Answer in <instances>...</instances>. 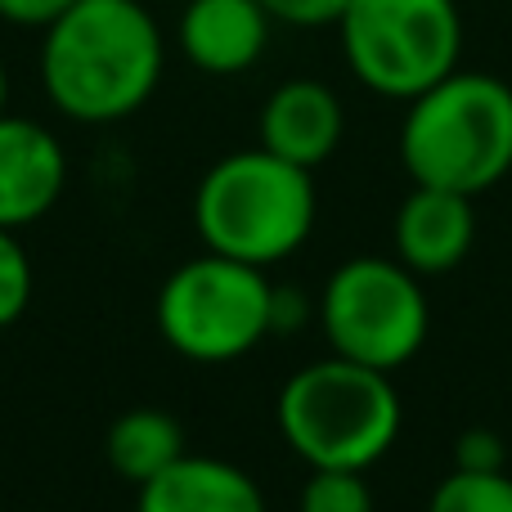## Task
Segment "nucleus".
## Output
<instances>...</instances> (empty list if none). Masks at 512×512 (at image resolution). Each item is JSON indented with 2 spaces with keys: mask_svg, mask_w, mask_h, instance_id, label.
Instances as JSON below:
<instances>
[{
  "mask_svg": "<svg viewBox=\"0 0 512 512\" xmlns=\"http://www.w3.org/2000/svg\"><path fill=\"white\" fill-rule=\"evenodd\" d=\"M162 63V27L140 0H77L41 32L45 99L81 126L140 113L162 81Z\"/></svg>",
  "mask_w": 512,
  "mask_h": 512,
  "instance_id": "obj_1",
  "label": "nucleus"
},
{
  "mask_svg": "<svg viewBox=\"0 0 512 512\" xmlns=\"http://www.w3.org/2000/svg\"><path fill=\"white\" fill-rule=\"evenodd\" d=\"M400 162L414 185L468 198L495 189L512 171V86L495 72L459 68L409 99Z\"/></svg>",
  "mask_w": 512,
  "mask_h": 512,
  "instance_id": "obj_2",
  "label": "nucleus"
},
{
  "mask_svg": "<svg viewBox=\"0 0 512 512\" xmlns=\"http://www.w3.org/2000/svg\"><path fill=\"white\" fill-rule=\"evenodd\" d=\"M279 432L301 463L337 472H369L391 454L405 423L391 373L324 355L297 369L279 391Z\"/></svg>",
  "mask_w": 512,
  "mask_h": 512,
  "instance_id": "obj_3",
  "label": "nucleus"
},
{
  "mask_svg": "<svg viewBox=\"0 0 512 512\" xmlns=\"http://www.w3.org/2000/svg\"><path fill=\"white\" fill-rule=\"evenodd\" d=\"M315 212V176L261 144L221 158L194 189V230L203 248L261 270L288 261L310 239Z\"/></svg>",
  "mask_w": 512,
  "mask_h": 512,
  "instance_id": "obj_4",
  "label": "nucleus"
},
{
  "mask_svg": "<svg viewBox=\"0 0 512 512\" xmlns=\"http://www.w3.org/2000/svg\"><path fill=\"white\" fill-rule=\"evenodd\" d=\"M337 36L355 81L400 104L459 72L463 59L459 0H346Z\"/></svg>",
  "mask_w": 512,
  "mask_h": 512,
  "instance_id": "obj_5",
  "label": "nucleus"
},
{
  "mask_svg": "<svg viewBox=\"0 0 512 512\" xmlns=\"http://www.w3.org/2000/svg\"><path fill=\"white\" fill-rule=\"evenodd\" d=\"M274 283L261 265L203 252L176 265L158 292V333L194 364H230L274 333Z\"/></svg>",
  "mask_w": 512,
  "mask_h": 512,
  "instance_id": "obj_6",
  "label": "nucleus"
},
{
  "mask_svg": "<svg viewBox=\"0 0 512 512\" xmlns=\"http://www.w3.org/2000/svg\"><path fill=\"white\" fill-rule=\"evenodd\" d=\"M319 328L342 360L396 373L423 351L432 310L409 265L396 256H351L328 274L319 292Z\"/></svg>",
  "mask_w": 512,
  "mask_h": 512,
  "instance_id": "obj_7",
  "label": "nucleus"
},
{
  "mask_svg": "<svg viewBox=\"0 0 512 512\" xmlns=\"http://www.w3.org/2000/svg\"><path fill=\"white\" fill-rule=\"evenodd\" d=\"M68 189L59 135L32 117L0 113V230L36 225Z\"/></svg>",
  "mask_w": 512,
  "mask_h": 512,
  "instance_id": "obj_8",
  "label": "nucleus"
},
{
  "mask_svg": "<svg viewBox=\"0 0 512 512\" xmlns=\"http://www.w3.org/2000/svg\"><path fill=\"white\" fill-rule=\"evenodd\" d=\"M391 243H396V261L409 265L418 279L450 274L468 261L472 243H477V207L468 194L414 185L405 203L396 207Z\"/></svg>",
  "mask_w": 512,
  "mask_h": 512,
  "instance_id": "obj_9",
  "label": "nucleus"
},
{
  "mask_svg": "<svg viewBox=\"0 0 512 512\" xmlns=\"http://www.w3.org/2000/svg\"><path fill=\"white\" fill-rule=\"evenodd\" d=\"M346 135V108L333 86L315 77H292L270 90L261 108V149L292 167H324Z\"/></svg>",
  "mask_w": 512,
  "mask_h": 512,
  "instance_id": "obj_10",
  "label": "nucleus"
},
{
  "mask_svg": "<svg viewBox=\"0 0 512 512\" xmlns=\"http://www.w3.org/2000/svg\"><path fill=\"white\" fill-rule=\"evenodd\" d=\"M274 18L261 0H189L180 14V54L207 77H239L261 63Z\"/></svg>",
  "mask_w": 512,
  "mask_h": 512,
  "instance_id": "obj_11",
  "label": "nucleus"
},
{
  "mask_svg": "<svg viewBox=\"0 0 512 512\" xmlns=\"http://www.w3.org/2000/svg\"><path fill=\"white\" fill-rule=\"evenodd\" d=\"M135 512H270L252 472L230 459L185 454L167 472L140 486Z\"/></svg>",
  "mask_w": 512,
  "mask_h": 512,
  "instance_id": "obj_12",
  "label": "nucleus"
},
{
  "mask_svg": "<svg viewBox=\"0 0 512 512\" xmlns=\"http://www.w3.org/2000/svg\"><path fill=\"white\" fill-rule=\"evenodd\" d=\"M185 427L167 414V409H126L122 418H113L104 436V459L122 481H131L135 490L149 486L158 472H167L176 459H185Z\"/></svg>",
  "mask_w": 512,
  "mask_h": 512,
  "instance_id": "obj_13",
  "label": "nucleus"
},
{
  "mask_svg": "<svg viewBox=\"0 0 512 512\" xmlns=\"http://www.w3.org/2000/svg\"><path fill=\"white\" fill-rule=\"evenodd\" d=\"M427 512H512L508 472H459L454 468L427 499Z\"/></svg>",
  "mask_w": 512,
  "mask_h": 512,
  "instance_id": "obj_14",
  "label": "nucleus"
},
{
  "mask_svg": "<svg viewBox=\"0 0 512 512\" xmlns=\"http://www.w3.org/2000/svg\"><path fill=\"white\" fill-rule=\"evenodd\" d=\"M297 512H373V490L364 481V472L315 468L310 481L301 486Z\"/></svg>",
  "mask_w": 512,
  "mask_h": 512,
  "instance_id": "obj_15",
  "label": "nucleus"
},
{
  "mask_svg": "<svg viewBox=\"0 0 512 512\" xmlns=\"http://www.w3.org/2000/svg\"><path fill=\"white\" fill-rule=\"evenodd\" d=\"M32 306V256L18 243V230H0V328L18 324Z\"/></svg>",
  "mask_w": 512,
  "mask_h": 512,
  "instance_id": "obj_16",
  "label": "nucleus"
},
{
  "mask_svg": "<svg viewBox=\"0 0 512 512\" xmlns=\"http://www.w3.org/2000/svg\"><path fill=\"white\" fill-rule=\"evenodd\" d=\"M454 468L459 472H508V450L504 436L490 427H468L454 441Z\"/></svg>",
  "mask_w": 512,
  "mask_h": 512,
  "instance_id": "obj_17",
  "label": "nucleus"
},
{
  "mask_svg": "<svg viewBox=\"0 0 512 512\" xmlns=\"http://www.w3.org/2000/svg\"><path fill=\"white\" fill-rule=\"evenodd\" d=\"M265 14L283 27H337V18L346 14V0H261Z\"/></svg>",
  "mask_w": 512,
  "mask_h": 512,
  "instance_id": "obj_18",
  "label": "nucleus"
},
{
  "mask_svg": "<svg viewBox=\"0 0 512 512\" xmlns=\"http://www.w3.org/2000/svg\"><path fill=\"white\" fill-rule=\"evenodd\" d=\"M77 0H0V23L9 27H36L45 32L50 23H59Z\"/></svg>",
  "mask_w": 512,
  "mask_h": 512,
  "instance_id": "obj_19",
  "label": "nucleus"
},
{
  "mask_svg": "<svg viewBox=\"0 0 512 512\" xmlns=\"http://www.w3.org/2000/svg\"><path fill=\"white\" fill-rule=\"evenodd\" d=\"M310 319V297L301 288H292V283H274V310H270V324L274 333H297L301 324Z\"/></svg>",
  "mask_w": 512,
  "mask_h": 512,
  "instance_id": "obj_20",
  "label": "nucleus"
},
{
  "mask_svg": "<svg viewBox=\"0 0 512 512\" xmlns=\"http://www.w3.org/2000/svg\"><path fill=\"white\" fill-rule=\"evenodd\" d=\"M9 104V72H5V59H0V113H5Z\"/></svg>",
  "mask_w": 512,
  "mask_h": 512,
  "instance_id": "obj_21",
  "label": "nucleus"
}]
</instances>
